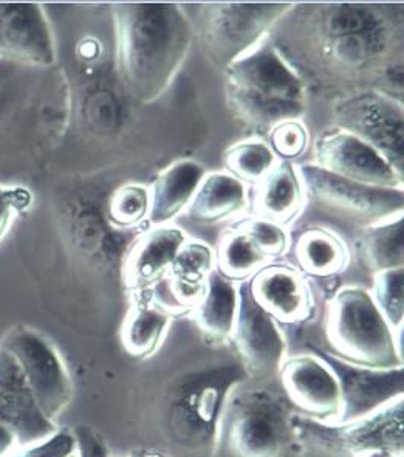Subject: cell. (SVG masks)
I'll use <instances>...</instances> for the list:
<instances>
[{
	"label": "cell",
	"mask_w": 404,
	"mask_h": 457,
	"mask_svg": "<svg viewBox=\"0 0 404 457\" xmlns=\"http://www.w3.org/2000/svg\"><path fill=\"white\" fill-rule=\"evenodd\" d=\"M296 172L309 195L334 210L367 217L374 222L403 214V188H380L353 182L332 174L317 164H301Z\"/></svg>",
	"instance_id": "cell-11"
},
{
	"label": "cell",
	"mask_w": 404,
	"mask_h": 457,
	"mask_svg": "<svg viewBox=\"0 0 404 457\" xmlns=\"http://www.w3.org/2000/svg\"><path fill=\"white\" fill-rule=\"evenodd\" d=\"M252 298L282 323L304 321L310 313V295L302 276L287 267L259 270L250 282Z\"/></svg>",
	"instance_id": "cell-18"
},
{
	"label": "cell",
	"mask_w": 404,
	"mask_h": 457,
	"mask_svg": "<svg viewBox=\"0 0 404 457\" xmlns=\"http://www.w3.org/2000/svg\"><path fill=\"white\" fill-rule=\"evenodd\" d=\"M146 457H168V456H164V454H160V453H153V454H147Z\"/></svg>",
	"instance_id": "cell-39"
},
{
	"label": "cell",
	"mask_w": 404,
	"mask_h": 457,
	"mask_svg": "<svg viewBox=\"0 0 404 457\" xmlns=\"http://www.w3.org/2000/svg\"><path fill=\"white\" fill-rule=\"evenodd\" d=\"M75 457H77V456H75Z\"/></svg>",
	"instance_id": "cell-40"
},
{
	"label": "cell",
	"mask_w": 404,
	"mask_h": 457,
	"mask_svg": "<svg viewBox=\"0 0 404 457\" xmlns=\"http://www.w3.org/2000/svg\"><path fill=\"white\" fill-rule=\"evenodd\" d=\"M359 256L374 273L404 264L403 214L372 223L358 241Z\"/></svg>",
	"instance_id": "cell-26"
},
{
	"label": "cell",
	"mask_w": 404,
	"mask_h": 457,
	"mask_svg": "<svg viewBox=\"0 0 404 457\" xmlns=\"http://www.w3.org/2000/svg\"><path fill=\"white\" fill-rule=\"evenodd\" d=\"M246 378L241 361L210 364L177 376L160 400L169 439L191 452L212 450L223 406Z\"/></svg>",
	"instance_id": "cell-4"
},
{
	"label": "cell",
	"mask_w": 404,
	"mask_h": 457,
	"mask_svg": "<svg viewBox=\"0 0 404 457\" xmlns=\"http://www.w3.org/2000/svg\"><path fill=\"white\" fill-rule=\"evenodd\" d=\"M227 166L239 180L260 182L276 166L273 149L262 141H245L227 153Z\"/></svg>",
	"instance_id": "cell-29"
},
{
	"label": "cell",
	"mask_w": 404,
	"mask_h": 457,
	"mask_svg": "<svg viewBox=\"0 0 404 457\" xmlns=\"http://www.w3.org/2000/svg\"><path fill=\"white\" fill-rule=\"evenodd\" d=\"M151 195L149 189L132 183L124 185L111 195L109 216L113 222L123 227L140 223L149 214Z\"/></svg>",
	"instance_id": "cell-31"
},
{
	"label": "cell",
	"mask_w": 404,
	"mask_h": 457,
	"mask_svg": "<svg viewBox=\"0 0 404 457\" xmlns=\"http://www.w3.org/2000/svg\"><path fill=\"white\" fill-rule=\"evenodd\" d=\"M205 176L203 164L195 160H180L163 170L149 191V222L163 225L178 216L191 204Z\"/></svg>",
	"instance_id": "cell-20"
},
{
	"label": "cell",
	"mask_w": 404,
	"mask_h": 457,
	"mask_svg": "<svg viewBox=\"0 0 404 457\" xmlns=\"http://www.w3.org/2000/svg\"><path fill=\"white\" fill-rule=\"evenodd\" d=\"M71 433L77 440V457H109L106 440L98 429L87 423H78Z\"/></svg>",
	"instance_id": "cell-35"
},
{
	"label": "cell",
	"mask_w": 404,
	"mask_h": 457,
	"mask_svg": "<svg viewBox=\"0 0 404 457\" xmlns=\"http://www.w3.org/2000/svg\"><path fill=\"white\" fill-rule=\"evenodd\" d=\"M24 193L0 185V241L12 227V219L24 205Z\"/></svg>",
	"instance_id": "cell-36"
},
{
	"label": "cell",
	"mask_w": 404,
	"mask_h": 457,
	"mask_svg": "<svg viewBox=\"0 0 404 457\" xmlns=\"http://www.w3.org/2000/svg\"><path fill=\"white\" fill-rule=\"evenodd\" d=\"M304 199V188L292 164H276L259 182L254 206L259 214L273 222H290L298 214Z\"/></svg>",
	"instance_id": "cell-24"
},
{
	"label": "cell",
	"mask_w": 404,
	"mask_h": 457,
	"mask_svg": "<svg viewBox=\"0 0 404 457\" xmlns=\"http://www.w3.org/2000/svg\"><path fill=\"white\" fill-rule=\"evenodd\" d=\"M118 71L134 100L153 103L188 56L194 27L177 4H115Z\"/></svg>",
	"instance_id": "cell-1"
},
{
	"label": "cell",
	"mask_w": 404,
	"mask_h": 457,
	"mask_svg": "<svg viewBox=\"0 0 404 457\" xmlns=\"http://www.w3.org/2000/svg\"><path fill=\"white\" fill-rule=\"evenodd\" d=\"M372 298L395 334L401 335L404 318L403 267L375 273Z\"/></svg>",
	"instance_id": "cell-30"
},
{
	"label": "cell",
	"mask_w": 404,
	"mask_h": 457,
	"mask_svg": "<svg viewBox=\"0 0 404 457\" xmlns=\"http://www.w3.org/2000/svg\"><path fill=\"white\" fill-rule=\"evenodd\" d=\"M18 448V442L14 434L6 428L5 425L0 423V457H6L12 454Z\"/></svg>",
	"instance_id": "cell-37"
},
{
	"label": "cell",
	"mask_w": 404,
	"mask_h": 457,
	"mask_svg": "<svg viewBox=\"0 0 404 457\" xmlns=\"http://www.w3.org/2000/svg\"><path fill=\"white\" fill-rule=\"evenodd\" d=\"M225 71L229 107L252 129L271 132L307 113L304 81L271 42L259 44Z\"/></svg>",
	"instance_id": "cell-2"
},
{
	"label": "cell",
	"mask_w": 404,
	"mask_h": 457,
	"mask_svg": "<svg viewBox=\"0 0 404 457\" xmlns=\"http://www.w3.org/2000/svg\"><path fill=\"white\" fill-rule=\"evenodd\" d=\"M279 376L288 399L305 417L321 423L338 422L342 410L340 381L323 358H287L282 363Z\"/></svg>",
	"instance_id": "cell-15"
},
{
	"label": "cell",
	"mask_w": 404,
	"mask_h": 457,
	"mask_svg": "<svg viewBox=\"0 0 404 457\" xmlns=\"http://www.w3.org/2000/svg\"><path fill=\"white\" fill-rule=\"evenodd\" d=\"M302 446L313 445L330 456L357 457L363 453L386 450L404 454L403 399L364 420L336 425L321 423L294 414Z\"/></svg>",
	"instance_id": "cell-8"
},
{
	"label": "cell",
	"mask_w": 404,
	"mask_h": 457,
	"mask_svg": "<svg viewBox=\"0 0 404 457\" xmlns=\"http://www.w3.org/2000/svg\"><path fill=\"white\" fill-rule=\"evenodd\" d=\"M307 129L301 121H287L271 130V143L285 159H294L307 146Z\"/></svg>",
	"instance_id": "cell-34"
},
{
	"label": "cell",
	"mask_w": 404,
	"mask_h": 457,
	"mask_svg": "<svg viewBox=\"0 0 404 457\" xmlns=\"http://www.w3.org/2000/svg\"><path fill=\"white\" fill-rule=\"evenodd\" d=\"M315 355L323 358L340 381L342 410L336 425L364 420L403 399V366L378 370L349 363L328 352L317 351Z\"/></svg>",
	"instance_id": "cell-12"
},
{
	"label": "cell",
	"mask_w": 404,
	"mask_h": 457,
	"mask_svg": "<svg viewBox=\"0 0 404 457\" xmlns=\"http://www.w3.org/2000/svg\"><path fill=\"white\" fill-rule=\"evenodd\" d=\"M246 189L228 172L206 174L188 205L189 217L203 223L217 222L245 208Z\"/></svg>",
	"instance_id": "cell-22"
},
{
	"label": "cell",
	"mask_w": 404,
	"mask_h": 457,
	"mask_svg": "<svg viewBox=\"0 0 404 457\" xmlns=\"http://www.w3.org/2000/svg\"><path fill=\"white\" fill-rule=\"evenodd\" d=\"M18 361L42 412L56 420L73 399V381L54 343L36 328L18 324L0 341Z\"/></svg>",
	"instance_id": "cell-9"
},
{
	"label": "cell",
	"mask_w": 404,
	"mask_h": 457,
	"mask_svg": "<svg viewBox=\"0 0 404 457\" xmlns=\"http://www.w3.org/2000/svg\"><path fill=\"white\" fill-rule=\"evenodd\" d=\"M357 457H403V454L399 453L386 452V450H376V452H367L359 454Z\"/></svg>",
	"instance_id": "cell-38"
},
{
	"label": "cell",
	"mask_w": 404,
	"mask_h": 457,
	"mask_svg": "<svg viewBox=\"0 0 404 457\" xmlns=\"http://www.w3.org/2000/svg\"><path fill=\"white\" fill-rule=\"evenodd\" d=\"M399 338L366 288H341L330 299L327 340L336 357L366 368H400Z\"/></svg>",
	"instance_id": "cell-6"
},
{
	"label": "cell",
	"mask_w": 404,
	"mask_h": 457,
	"mask_svg": "<svg viewBox=\"0 0 404 457\" xmlns=\"http://www.w3.org/2000/svg\"><path fill=\"white\" fill-rule=\"evenodd\" d=\"M239 307V287L217 270L206 281L205 294L195 305V320L203 334L216 341L231 338Z\"/></svg>",
	"instance_id": "cell-21"
},
{
	"label": "cell",
	"mask_w": 404,
	"mask_h": 457,
	"mask_svg": "<svg viewBox=\"0 0 404 457\" xmlns=\"http://www.w3.org/2000/svg\"><path fill=\"white\" fill-rule=\"evenodd\" d=\"M296 258L309 275H334L346 265L344 244L336 236L324 229H309L299 237Z\"/></svg>",
	"instance_id": "cell-27"
},
{
	"label": "cell",
	"mask_w": 404,
	"mask_h": 457,
	"mask_svg": "<svg viewBox=\"0 0 404 457\" xmlns=\"http://www.w3.org/2000/svg\"><path fill=\"white\" fill-rule=\"evenodd\" d=\"M186 241V233L176 227H160L141 236L130 248L124 264V279L128 286L143 288L159 281L169 271Z\"/></svg>",
	"instance_id": "cell-19"
},
{
	"label": "cell",
	"mask_w": 404,
	"mask_h": 457,
	"mask_svg": "<svg viewBox=\"0 0 404 457\" xmlns=\"http://www.w3.org/2000/svg\"><path fill=\"white\" fill-rule=\"evenodd\" d=\"M0 423L10 429L18 446L52 437L59 427L50 420L25 380L18 361L0 347Z\"/></svg>",
	"instance_id": "cell-17"
},
{
	"label": "cell",
	"mask_w": 404,
	"mask_h": 457,
	"mask_svg": "<svg viewBox=\"0 0 404 457\" xmlns=\"http://www.w3.org/2000/svg\"><path fill=\"white\" fill-rule=\"evenodd\" d=\"M245 233L267 256H279L288 248V236L279 223L259 217L250 219L241 225Z\"/></svg>",
	"instance_id": "cell-32"
},
{
	"label": "cell",
	"mask_w": 404,
	"mask_h": 457,
	"mask_svg": "<svg viewBox=\"0 0 404 457\" xmlns=\"http://www.w3.org/2000/svg\"><path fill=\"white\" fill-rule=\"evenodd\" d=\"M77 456V440L71 429H59L52 437L31 444L18 446L6 457H75Z\"/></svg>",
	"instance_id": "cell-33"
},
{
	"label": "cell",
	"mask_w": 404,
	"mask_h": 457,
	"mask_svg": "<svg viewBox=\"0 0 404 457\" xmlns=\"http://www.w3.org/2000/svg\"><path fill=\"white\" fill-rule=\"evenodd\" d=\"M231 338L248 377L275 376L287 360V341L275 318L252 298L250 284L239 287V307Z\"/></svg>",
	"instance_id": "cell-13"
},
{
	"label": "cell",
	"mask_w": 404,
	"mask_h": 457,
	"mask_svg": "<svg viewBox=\"0 0 404 457\" xmlns=\"http://www.w3.org/2000/svg\"><path fill=\"white\" fill-rule=\"evenodd\" d=\"M338 129L355 135L404 176V111L401 101L378 90H361L334 103Z\"/></svg>",
	"instance_id": "cell-10"
},
{
	"label": "cell",
	"mask_w": 404,
	"mask_h": 457,
	"mask_svg": "<svg viewBox=\"0 0 404 457\" xmlns=\"http://www.w3.org/2000/svg\"><path fill=\"white\" fill-rule=\"evenodd\" d=\"M293 4H210L200 19V39L206 56L227 69L259 44Z\"/></svg>",
	"instance_id": "cell-7"
},
{
	"label": "cell",
	"mask_w": 404,
	"mask_h": 457,
	"mask_svg": "<svg viewBox=\"0 0 404 457\" xmlns=\"http://www.w3.org/2000/svg\"><path fill=\"white\" fill-rule=\"evenodd\" d=\"M315 159L319 168L353 182L403 188L404 176L393 170L374 147L346 130H327L315 143Z\"/></svg>",
	"instance_id": "cell-14"
},
{
	"label": "cell",
	"mask_w": 404,
	"mask_h": 457,
	"mask_svg": "<svg viewBox=\"0 0 404 457\" xmlns=\"http://www.w3.org/2000/svg\"><path fill=\"white\" fill-rule=\"evenodd\" d=\"M0 61L50 67L56 44L47 14L35 2H0Z\"/></svg>",
	"instance_id": "cell-16"
},
{
	"label": "cell",
	"mask_w": 404,
	"mask_h": 457,
	"mask_svg": "<svg viewBox=\"0 0 404 457\" xmlns=\"http://www.w3.org/2000/svg\"><path fill=\"white\" fill-rule=\"evenodd\" d=\"M214 252L203 242H185L170 265L172 298L185 307H195L205 294L206 281L214 271Z\"/></svg>",
	"instance_id": "cell-23"
},
{
	"label": "cell",
	"mask_w": 404,
	"mask_h": 457,
	"mask_svg": "<svg viewBox=\"0 0 404 457\" xmlns=\"http://www.w3.org/2000/svg\"><path fill=\"white\" fill-rule=\"evenodd\" d=\"M400 25L380 8L359 4L317 6L311 16L319 52L341 73H363L386 62L401 37Z\"/></svg>",
	"instance_id": "cell-5"
},
{
	"label": "cell",
	"mask_w": 404,
	"mask_h": 457,
	"mask_svg": "<svg viewBox=\"0 0 404 457\" xmlns=\"http://www.w3.org/2000/svg\"><path fill=\"white\" fill-rule=\"evenodd\" d=\"M169 309L155 303H140L130 309L121 328V343L132 357L146 358L157 351L169 328Z\"/></svg>",
	"instance_id": "cell-25"
},
{
	"label": "cell",
	"mask_w": 404,
	"mask_h": 457,
	"mask_svg": "<svg viewBox=\"0 0 404 457\" xmlns=\"http://www.w3.org/2000/svg\"><path fill=\"white\" fill-rule=\"evenodd\" d=\"M304 452L294 412L264 387H237L217 425L214 457H301Z\"/></svg>",
	"instance_id": "cell-3"
},
{
	"label": "cell",
	"mask_w": 404,
	"mask_h": 457,
	"mask_svg": "<svg viewBox=\"0 0 404 457\" xmlns=\"http://www.w3.org/2000/svg\"><path fill=\"white\" fill-rule=\"evenodd\" d=\"M265 254L241 229L223 236L217 250V271L228 279H246L258 273L267 261Z\"/></svg>",
	"instance_id": "cell-28"
}]
</instances>
